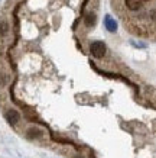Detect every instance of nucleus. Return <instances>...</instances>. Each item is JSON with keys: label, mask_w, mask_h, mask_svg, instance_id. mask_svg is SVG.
<instances>
[{"label": "nucleus", "mask_w": 156, "mask_h": 158, "mask_svg": "<svg viewBox=\"0 0 156 158\" xmlns=\"http://www.w3.org/2000/svg\"><path fill=\"white\" fill-rule=\"evenodd\" d=\"M90 52L94 55L95 58H103L106 54V44L101 41H95L90 45Z\"/></svg>", "instance_id": "f257e3e1"}, {"label": "nucleus", "mask_w": 156, "mask_h": 158, "mask_svg": "<svg viewBox=\"0 0 156 158\" xmlns=\"http://www.w3.org/2000/svg\"><path fill=\"white\" fill-rule=\"evenodd\" d=\"M84 23L87 28H93L95 25V15L93 13V12H90V13L85 16V19H84Z\"/></svg>", "instance_id": "20e7f679"}, {"label": "nucleus", "mask_w": 156, "mask_h": 158, "mask_svg": "<svg viewBox=\"0 0 156 158\" xmlns=\"http://www.w3.org/2000/svg\"><path fill=\"white\" fill-rule=\"evenodd\" d=\"M104 25H106V28H107L109 32H113L114 34V32L117 31V22H116L111 16H109V15H107L106 19H104Z\"/></svg>", "instance_id": "f03ea898"}, {"label": "nucleus", "mask_w": 156, "mask_h": 158, "mask_svg": "<svg viewBox=\"0 0 156 158\" xmlns=\"http://www.w3.org/2000/svg\"><path fill=\"white\" fill-rule=\"evenodd\" d=\"M150 16H152V19H155V20H156V9H155V10H152Z\"/></svg>", "instance_id": "0eeeda50"}, {"label": "nucleus", "mask_w": 156, "mask_h": 158, "mask_svg": "<svg viewBox=\"0 0 156 158\" xmlns=\"http://www.w3.org/2000/svg\"><path fill=\"white\" fill-rule=\"evenodd\" d=\"M9 32V25L6 20H0V35L2 36H6Z\"/></svg>", "instance_id": "423d86ee"}, {"label": "nucleus", "mask_w": 156, "mask_h": 158, "mask_svg": "<svg viewBox=\"0 0 156 158\" xmlns=\"http://www.w3.org/2000/svg\"><path fill=\"white\" fill-rule=\"evenodd\" d=\"M28 136L32 139L41 138V136H42V132H41L38 128H30V129H28Z\"/></svg>", "instance_id": "39448f33"}, {"label": "nucleus", "mask_w": 156, "mask_h": 158, "mask_svg": "<svg viewBox=\"0 0 156 158\" xmlns=\"http://www.w3.org/2000/svg\"><path fill=\"white\" fill-rule=\"evenodd\" d=\"M6 119H7V122H9L10 125H16L19 122V113H18L16 110L10 109L6 112Z\"/></svg>", "instance_id": "7ed1b4c3"}]
</instances>
